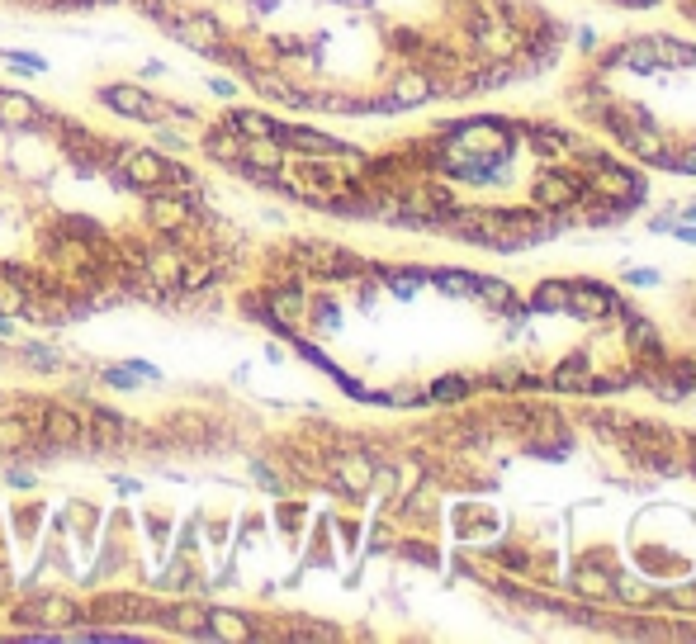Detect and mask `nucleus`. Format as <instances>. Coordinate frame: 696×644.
<instances>
[{
  "mask_svg": "<svg viewBox=\"0 0 696 644\" xmlns=\"http://www.w3.org/2000/svg\"><path fill=\"white\" fill-rule=\"evenodd\" d=\"M48 119V109L24 90H0V128H34Z\"/></svg>",
  "mask_w": 696,
  "mask_h": 644,
  "instance_id": "nucleus-9",
  "label": "nucleus"
},
{
  "mask_svg": "<svg viewBox=\"0 0 696 644\" xmlns=\"http://www.w3.org/2000/svg\"><path fill=\"white\" fill-rule=\"evenodd\" d=\"M38 431L53 441L57 450H72V446H81L90 431H86V422H81V412H72V408H62V403H48L43 408V417H38Z\"/></svg>",
  "mask_w": 696,
  "mask_h": 644,
  "instance_id": "nucleus-6",
  "label": "nucleus"
},
{
  "mask_svg": "<svg viewBox=\"0 0 696 644\" xmlns=\"http://www.w3.org/2000/svg\"><path fill=\"white\" fill-rule=\"evenodd\" d=\"M209 90H214L218 100H232V95H237V90H232V81H223V76H214V81H209Z\"/></svg>",
  "mask_w": 696,
  "mask_h": 644,
  "instance_id": "nucleus-18",
  "label": "nucleus"
},
{
  "mask_svg": "<svg viewBox=\"0 0 696 644\" xmlns=\"http://www.w3.org/2000/svg\"><path fill=\"white\" fill-rule=\"evenodd\" d=\"M147 195H152L147 218L157 223V233H166V237L185 233V223H190V204H185V195H171V190H147Z\"/></svg>",
  "mask_w": 696,
  "mask_h": 644,
  "instance_id": "nucleus-8",
  "label": "nucleus"
},
{
  "mask_svg": "<svg viewBox=\"0 0 696 644\" xmlns=\"http://www.w3.org/2000/svg\"><path fill=\"white\" fill-rule=\"evenodd\" d=\"M270 185L322 214L384 218L488 251L607 228L644 199V176L597 133L502 114L436 124L379 157L337 143L318 157L280 161Z\"/></svg>",
  "mask_w": 696,
  "mask_h": 644,
  "instance_id": "nucleus-1",
  "label": "nucleus"
},
{
  "mask_svg": "<svg viewBox=\"0 0 696 644\" xmlns=\"http://www.w3.org/2000/svg\"><path fill=\"white\" fill-rule=\"evenodd\" d=\"M223 124L237 133V138H270V114H261V109H228V119Z\"/></svg>",
  "mask_w": 696,
  "mask_h": 644,
  "instance_id": "nucleus-10",
  "label": "nucleus"
},
{
  "mask_svg": "<svg viewBox=\"0 0 696 644\" xmlns=\"http://www.w3.org/2000/svg\"><path fill=\"white\" fill-rule=\"evenodd\" d=\"M559 100L625 161L696 176V43L625 34L583 57Z\"/></svg>",
  "mask_w": 696,
  "mask_h": 644,
  "instance_id": "nucleus-2",
  "label": "nucleus"
},
{
  "mask_svg": "<svg viewBox=\"0 0 696 644\" xmlns=\"http://www.w3.org/2000/svg\"><path fill=\"white\" fill-rule=\"evenodd\" d=\"M105 379L114 384V389H133V384H138V375H133V370H119V365H114V370H105Z\"/></svg>",
  "mask_w": 696,
  "mask_h": 644,
  "instance_id": "nucleus-17",
  "label": "nucleus"
},
{
  "mask_svg": "<svg viewBox=\"0 0 696 644\" xmlns=\"http://www.w3.org/2000/svg\"><path fill=\"white\" fill-rule=\"evenodd\" d=\"M5 479L15 483V488H34V474H29V469H10Z\"/></svg>",
  "mask_w": 696,
  "mask_h": 644,
  "instance_id": "nucleus-19",
  "label": "nucleus"
},
{
  "mask_svg": "<svg viewBox=\"0 0 696 644\" xmlns=\"http://www.w3.org/2000/svg\"><path fill=\"white\" fill-rule=\"evenodd\" d=\"M204 152H209L214 161H223V166H232V161L242 157V138H237L228 124H218V128L204 133Z\"/></svg>",
  "mask_w": 696,
  "mask_h": 644,
  "instance_id": "nucleus-11",
  "label": "nucleus"
},
{
  "mask_svg": "<svg viewBox=\"0 0 696 644\" xmlns=\"http://www.w3.org/2000/svg\"><path fill=\"white\" fill-rule=\"evenodd\" d=\"M0 313H5V318H19V313H24V289H19L5 270H0Z\"/></svg>",
  "mask_w": 696,
  "mask_h": 644,
  "instance_id": "nucleus-13",
  "label": "nucleus"
},
{
  "mask_svg": "<svg viewBox=\"0 0 696 644\" xmlns=\"http://www.w3.org/2000/svg\"><path fill=\"white\" fill-rule=\"evenodd\" d=\"M81 616H86V607H76L62 592H48V597H38V602L19 611V621H34V626H76Z\"/></svg>",
  "mask_w": 696,
  "mask_h": 644,
  "instance_id": "nucleus-7",
  "label": "nucleus"
},
{
  "mask_svg": "<svg viewBox=\"0 0 696 644\" xmlns=\"http://www.w3.org/2000/svg\"><path fill=\"white\" fill-rule=\"evenodd\" d=\"M687 322H692V327H696V294H692V299H687Z\"/></svg>",
  "mask_w": 696,
  "mask_h": 644,
  "instance_id": "nucleus-20",
  "label": "nucleus"
},
{
  "mask_svg": "<svg viewBox=\"0 0 696 644\" xmlns=\"http://www.w3.org/2000/svg\"><path fill=\"white\" fill-rule=\"evenodd\" d=\"M24 365H34V370H57L62 360H57L48 346H24Z\"/></svg>",
  "mask_w": 696,
  "mask_h": 644,
  "instance_id": "nucleus-15",
  "label": "nucleus"
},
{
  "mask_svg": "<svg viewBox=\"0 0 696 644\" xmlns=\"http://www.w3.org/2000/svg\"><path fill=\"white\" fill-rule=\"evenodd\" d=\"M607 5H625V10H649V5H673L687 24H696V0H607Z\"/></svg>",
  "mask_w": 696,
  "mask_h": 644,
  "instance_id": "nucleus-14",
  "label": "nucleus"
},
{
  "mask_svg": "<svg viewBox=\"0 0 696 644\" xmlns=\"http://www.w3.org/2000/svg\"><path fill=\"white\" fill-rule=\"evenodd\" d=\"M204 630H209V640H247L251 626L242 616H232V611H209L204 616Z\"/></svg>",
  "mask_w": 696,
  "mask_h": 644,
  "instance_id": "nucleus-12",
  "label": "nucleus"
},
{
  "mask_svg": "<svg viewBox=\"0 0 696 644\" xmlns=\"http://www.w3.org/2000/svg\"><path fill=\"white\" fill-rule=\"evenodd\" d=\"M95 100L114 114H124V119H138V124H166V100H157L152 90L133 86V81H109V86L95 90Z\"/></svg>",
  "mask_w": 696,
  "mask_h": 644,
  "instance_id": "nucleus-4",
  "label": "nucleus"
},
{
  "mask_svg": "<svg viewBox=\"0 0 696 644\" xmlns=\"http://www.w3.org/2000/svg\"><path fill=\"white\" fill-rule=\"evenodd\" d=\"M0 62H10V67H19V72H43L48 62L34 53H0Z\"/></svg>",
  "mask_w": 696,
  "mask_h": 644,
  "instance_id": "nucleus-16",
  "label": "nucleus"
},
{
  "mask_svg": "<svg viewBox=\"0 0 696 644\" xmlns=\"http://www.w3.org/2000/svg\"><path fill=\"white\" fill-rule=\"evenodd\" d=\"M161 166L166 157L161 152H143V147H124V157H119V171L114 180L133 190V195H147V190H161Z\"/></svg>",
  "mask_w": 696,
  "mask_h": 644,
  "instance_id": "nucleus-5",
  "label": "nucleus"
},
{
  "mask_svg": "<svg viewBox=\"0 0 696 644\" xmlns=\"http://www.w3.org/2000/svg\"><path fill=\"white\" fill-rule=\"evenodd\" d=\"M152 24H161L166 34L176 38V43H185L190 53L209 57L223 43V24H218L214 15H195V10H176V5H166L161 15H152Z\"/></svg>",
  "mask_w": 696,
  "mask_h": 644,
  "instance_id": "nucleus-3",
  "label": "nucleus"
}]
</instances>
